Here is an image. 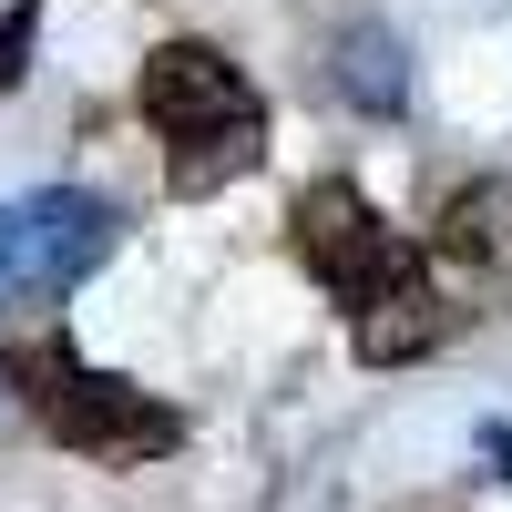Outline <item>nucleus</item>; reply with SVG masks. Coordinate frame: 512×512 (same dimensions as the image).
<instances>
[{
  "label": "nucleus",
  "mask_w": 512,
  "mask_h": 512,
  "mask_svg": "<svg viewBox=\"0 0 512 512\" xmlns=\"http://www.w3.org/2000/svg\"><path fill=\"white\" fill-rule=\"evenodd\" d=\"M0 390H11V410L31 420L41 441H62L82 461H113V472L185 451V410L154 400V390H134L123 369H93L62 328L11 338V349H0Z\"/></svg>",
  "instance_id": "obj_1"
},
{
  "label": "nucleus",
  "mask_w": 512,
  "mask_h": 512,
  "mask_svg": "<svg viewBox=\"0 0 512 512\" xmlns=\"http://www.w3.org/2000/svg\"><path fill=\"white\" fill-rule=\"evenodd\" d=\"M134 103L164 144V185L185 205L195 195H226L236 175H256V154H267V103H256V82L216 52V41H164L144 62Z\"/></svg>",
  "instance_id": "obj_2"
},
{
  "label": "nucleus",
  "mask_w": 512,
  "mask_h": 512,
  "mask_svg": "<svg viewBox=\"0 0 512 512\" xmlns=\"http://www.w3.org/2000/svg\"><path fill=\"white\" fill-rule=\"evenodd\" d=\"M287 236H297V267H308L349 318H369L379 297H400L410 277H431V256H420L390 216H379V205H369L349 175H318L308 195H297Z\"/></svg>",
  "instance_id": "obj_3"
},
{
  "label": "nucleus",
  "mask_w": 512,
  "mask_h": 512,
  "mask_svg": "<svg viewBox=\"0 0 512 512\" xmlns=\"http://www.w3.org/2000/svg\"><path fill=\"white\" fill-rule=\"evenodd\" d=\"M123 246V205L93 185H41L0 205V308H52Z\"/></svg>",
  "instance_id": "obj_4"
},
{
  "label": "nucleus",
  "mask_w": 512,
  "mask_h": 512,
  "mask_svg": "<svg viewBox=\"0 0 512 512\" xmlns=\"http://www.w3.org/2000/svg\"><path fill=\"white\" fill-rule=\"evenodd\" d=\"M349 338H359L369 369H410V359H431L441 338H451V297H441V277H410L400 297H379L369 318H349Z\"/></svg>",
  "instance_id": "obj_5"
},
{
  "label": "nucleus",
  "mask_w": 512,
  "mask_h": 512,
  "mask_svg": "<svg viewBox=\"0 0 512 512\" xmlns=\"http://www.w3.org/2000/svg\"><path fill=\"white\" fill-rule=\"evenodd\" d=\"M328 82H338V103H359V113H400L410 103V62H400V41L390 31H338V52H328Z\"/></svg>",
  "instance_id": "obj_6"
},
{
  "label": "nucleus",
  "mask_w": 512,
  "mask_h": 512,
  "mask_svg": "<svg viewBox=\"0 0 512 512\" xmlns=\"http://www.w3.org/2000/svg\"><path fill=\"white\" fill-rule=\"evenodd\" d=\"M441 256H482V267H492V256H512V185L492 175V185H461L451 205H441Z\"/></svg>",
  "instance_id": "obj_7"
},
{
  "label": "nucleus",
  "mask_w": 512,
  "mask_h": 512,
  "mask_svg": "<svg viewBox=\"0 0 512 512\" xmlns=\"http://www.w3.org/2000/svg\"><path fill=\"white\" fill-rule=\"evenodd\" d=\"M31 31H41V0H11V11H0V93L21 82V62H31Z\"/></svg>",
  "instance_id": "obj_8"
},
{
  "label": "nucleus",
  "mask_w": 512,
  "mask_h": 512,
  "mask_svg": "<svg viewBox=\"0 0 512 512\" xmlns=\"http://www.w3.org/2000/svg\"><path fill=\"white\" fill-rule=\"evenodd\" d=\"M482 451L502 461V472H492V482H512V431H502V420H492V431H482Z\"/></svg>",
  "instance_id": "obj_9"
},
{
  "label": "nucleus",
  "mask_w": 512,
  "mask_h": 512,
  "mask_svg": "<svg viewBox=\"0 0 512 512\" xmlns=\"http://www.w3.org/2000/svg\"><path fill=\"white\" fill-rule=\"evenodd\" d=\"M0 420H11V390H0Z\"/></svg>",
  "instance_id": "obj_10"
}]
</instances>
